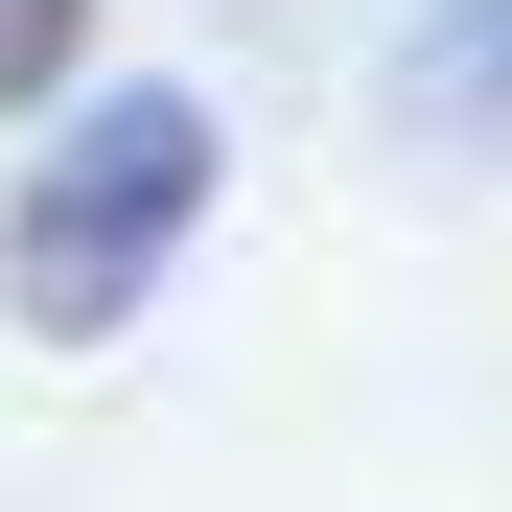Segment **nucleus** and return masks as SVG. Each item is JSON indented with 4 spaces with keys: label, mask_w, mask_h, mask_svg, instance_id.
<instances>
[{
    "label": "nucleus",
    "mask_w": 512,
    "mask_h": 512,
    "mask_svg": "<svg viewBox=\"0 0 512 512\" xmlns=\"http://www.w3.org/2000/svg\"><path fill=\"white\" fill-rule=\"evenodd\" d=\"M396 117L443 163H512V0H419L396 24Z\"/></svg>",
    "instance_id": "obj_2"
},
{
    "label": "nucleus",
    "mask_w": 512,
    "mask_h": 512,
    "mask_svg": "<svg viewBox=\"0 0 512 512\" xmlns=\"http://www.w3.org/2000/svg\"><path fill=\"white\" fill-rule=\"evenodd\" d=\"M210 187H233L210 70H70L47 140H24V187H0V326H24V350H117V326L187 280Z\"/></svg>",
    "instance_id": "obj_1"
},
{
    "label": "nucleus",
    "mask_w": 512,
    "mask_h": 512,
    "mask_svg": "<svg viewBox=\"0 0 512 512\" xmlns=\"http://www.w3.org/2000/svg\"><path fill=\"white\" fill-rule=\"evenodd\" d=\"M70 70H94V0H0V117H47Z\"/></svg>",
    "instance_id": "obj_3"
}]
</instances>
